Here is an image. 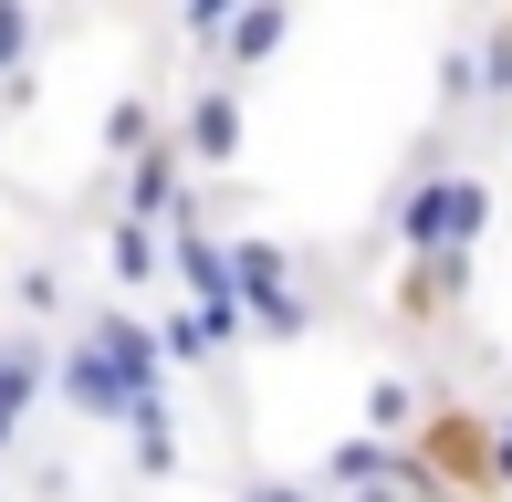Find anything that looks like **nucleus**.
I'll use <instances>...</instances> for the list:
<instances>
[{
	"mask_svg": "<svg viewBox=\"0 0 512 502\" xmlns=\"http://www.w3.org/2000/svg\"><path fill=\"white\" fill-rule=\"evenodd\" d=\"M53 398L74 408V419H115L126 429L147 398H168V346H157V325L147 314H95V325L63 346Z\"/></svg>",
	"mask_w": 512,
	"mask_h": 502,
	"instance_id": "1",
	"label": "nucleus"
},
{
	"mask_svg": "<svg viewBox=\"0 0 512 502\" xmlns=\"http://www.w3.org/2000/svg\"><path fill=\"white\" fill-rule=\"evenodd\" d=\"M387 231H398L408 262H471L481 231H492V178L481 168H408L398 199H387Z\"/></svg>",
	"mask_w": 512,
	"mask_h": 502,
	"instance_id": "2",
	"label": "nucleus"
},
{
	"mask_svg": "<svg viewBox=\"0 0 512 502\" xmlns=\"http://www.w3.org/2000/svg\"><path fill=\"white\" fill-rule=\"evenodd\" d=\"M241 95L251 84H199L189 105H178V157H189V168H230V157H241Z\"/></svg>",
	"mask_w": 512,
	"mask_h": 502,
	"instance_id": "3",
	"label": "nucleus"
},
{
	"mask_svg": "<svg viewBox=\"0 0 512 502\" xmlns=\"http://www.w3.org/2000/svg\"><path fill=\"white\" fill-rule=\"evenodd\" d=\"M178 199H189V157H178V136H168V147H147L126 178H115V220H136V231H168Z\"/></svg>",
	"mask_w": 512,
	"mask_h": 502,
	"instance_id": "4",
	"label": "nucleus"
},
{
	"mask_svg": "<svg viewBox=\"0 0 512 502\" xmlns=\"http://www.w3.org/2000/svg\"><path fill=\"white\" fill-rule=\"evenodd\" d=\"M53 367H63V346H53L42 325H11V335H0V419H11V429L32 419V408H42Z\"/></svg>",
	"mask_w": 512,
	"mask_h": 502,
	"instance_id": "5",
	"label": "nucleus"
},
{
	"mask_svg": "<svg viewBox=\"0 0 512 502\" xmlns=\"http://www.w3.org/2000/svg\"><path fill=\"white\" fill-rule=\"evenodd\" d=\"M251 335L241 304H168V325H157V346H168V367H209V356H230Z\"/></svg>",
	"mask_w": 512,
	"mask_h": 502,
	"instance_id": "6",
	"label": "nucleus"
},
{
	"mask_svg": "<svg viewBox=\"0 0 512 502\" xmlns=\"http://www.w3.org/2000/svg\"><path fill=\"white\" fill-rule=\"evenodd\" d=\"M178 461H189V440H178V408L147 398V408L126 419V471H136V482H178Z\"/></svg>",
	"mask_w": 512,
	"mask_h": 502,
	"instance_id": "7",
	"label": "nucleus"
},
{
	"mask_svg": "<svg viewBox=\"0 0 512 502\" xmlns=\"http://www.w3.org/2000/svg\"><path fill=\"white\" fill-rule=\"evenodd\" d=\"M168 262H178V283H189L199 304H241V272H230V241H220V231L168 241Z\"/></svg>",
	"mask_w": 512,
	"mask_h": 502,
	"instance_id": "8",
	"label": "nucleus"
},
{
	"mask_svg": "<svg viewBox=\"0 0 512 502\" xmlns=\"http://www.w3.org/2000/svg\"><path fill=\"white\" fill-rule=\"evenodd\" d=\"M418 429H429V408H418V387H408V377H377V387H366V440L418 450Z\"/></svg>",
	"mask_w": 512,
	"mask_h": 502,
	"instance_id": "9",
	"label": "nucleus"
},
{
	"mask_svg": "<svg viewBox=\"0 0 512 502\" xmlns=\"http://www.w3.org/2000/svg\"><path fill=\"white\" fill-rule=\"evenodd\" d=\"M460 283H471V262H408L398 272V314H408V325H439Z\"/></svg>",
	"mask_w": 512,
	"mask_h": 502,
	"instance_id": "10",
	"label": "nucleus"
},
{
	"mask_svg": "<svg viewBox=\"0 0 512 502\" xmlns=\"http://www.w3.org/2000/svg\"><path fill=\"white\" fill-rule=\"evenodd\" d=\"M283 42H293V11H283V0H262V11H241V21H230V84H241L251 63H272Z\"/></svg>",
	"mask_w": 512,
	"mask_h": 502,
	"instance_id": "11",
	"label": "nucleus"
},
{
	"mask_svg": "<svg viewBox=\"0 0 512 502\" xmlns=\"http://www.w3.org/2000/svg\"><path fill=\"white\" fill-rule=\"evenodd\" d=\"M230 272H241V304H262V293H293V251H283V241H262V231L230 241Z\"/></svg>",
	"mask_w": 512,
	"mask_h": 502,
	"instance_id": "12",
	"label": "nucleus"
},
{
	"mask_svg": "<svg viewBox=\"0 0 512 502\" xmlns=\"http://www.w3.org/2000/svg\"><path fill=\"white\" fill-rule=\"evenodd\" d=\"M147 147H168V136H157V95L136 84V95H115V105H105V157H126V168H136Z\"/></svg>",
	"mask_w": 512,
	"mask_h": 502,
	"instance_id": "13",
	"label": "nucleus"
},
{
	"mask_svg": "<svg viewBox=\"0 0 512 502\" xmlns=\"http://www.w3.org/2000/svg\"><path fill=\"white\" fill-rule=\"evenodd\" d=\"M105 272H115L126 293H147L157 272H168V241H157V231H136V220H115V231H105Z\"/></svg>",
	"mask_w": 512,
	"mask_h": 502,
	"instance_id": "14",
	"label": "nucleus"
},
{
	"mask_svg": "<svg viewBox=\"0 0 512 502\" xmlns=\"http://www.w3.org/2000/svg\"><path fill=\"white\" fill-rule=\"evenodd\" d=\"M481 95H492L481 53H471V42H450V53H439V116H460V105H481Z\"/></svg>",
	"mask_w": 512,
	"mask_h": 502,
	"instance_id": "15",
	"label": "nucleus"
},
{
	"mask_svg": "<svg viewBox=\"0 0 512 502\" xmlns=\"http://www.w3.org/2000/svg\"><path fill=\"white\" fill-rule=\"evenodd\" d=\"M241 314H251V325H262V335H272V346H293V335L314 325V293L293 283V293H262V304H241Z\"/></svg>",
	"mask_w": 512,
	"mask_h": 502,
	"instance_id": "16",
	"label": "nucleus"
},
{
	"mask_svg": "<svg viewBox=\"0 0 512 502\" xmlns=\"http://www.w3.org/2000/svg\"><path fill=\"white\" fill-rule=\"evenodd\" d=\"M42 42V11H21V0H0V84H21V63H32Z\"/></svg>",
	"mask_w": 512,
	"mask_h": 502,
	"instance_id": "17",
	"label": "nucleus"
},
{
	"mask_svg": "<svg viewBox=\"0 0 512 502\" xmlns=\"http://www.w3.org/2000/svg\"><path fill=\"white\" fill-rule=\"evenodd\" d=\"M11 304H21V314H53V304H63V262H21V272H11Z\"/></svg>",
	"mask_w": 512,
	"mask_h": 502,
	"instance_id": "18",
	"label": "nucleus"
},
{
	"mask_svg": "<svg viewBox=\"0 0 512 502\" xmlns=\"http://www.w3.org/2000/svg\"><path fill=\"white\" fill-rule=\"evenodd\" d=\"M230 21H241V11H220V0H189V21H178V32H189V42H230Z\"/></svg>",
	"mask_w": 512,
	"mask_h": 502,
	"instance_id": "19",
	"label": "nucleus"
},
{
	"mask_svg": "<svg viewBox=\"0 0 512 502\" xmlns=\"http://www.w3.org/2000/svg\"><path fill=\"white\" fill-rule=\"evenodd\" d=\"M492 492H512V408L492 419Z\"/></svg>",
	"mask_w": 512,
	"mask_h": 502,
	"instance_id": "20",
	"label": "nucleus"
},
{
	"mask_svg": "<svg viewBox=\"0 0 512 502\" xmlns=\"http://www.w3.org/2000/svg\"><path fill=\"white\" fill-rule=\"evenodd\" d=\"M241 502H324V492H304V482H251Z\"/></svg>",
	"mask_w": 512,
	"mask_h": 502,
	"instance_id": "21",
	"label": "nucleus"
},
{
	"mask_svg": "<svg viewBox=\"0 0 512 502\" xmlns=\"http://www.w3.org/2000/svg\"><path fill=\"white\" fill-rule=\"evenodd\" d=\"M0 502H11V471H0Z\"/></svg>",
	"mask_w": 512,
	"mask_h": 502,
	"instance_id": "22",
	"label": "nucleus"
}]
</instances>
